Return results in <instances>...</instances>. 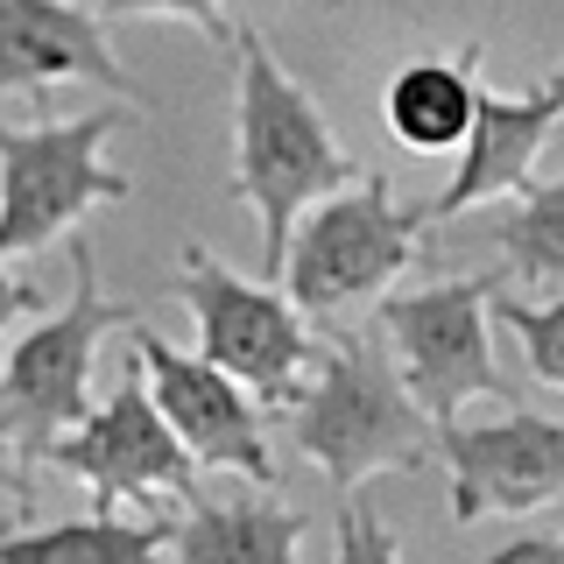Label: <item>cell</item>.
<instances>
[{
	"instance_id": "1",
	"label": "cell",
	"mask_w": 564,
	"mask_h": 564,
	"mask_svg": "<svg viewBox=\"0 0 564 564\" xmlns=\"http://www.w3.org/2000/svg\"><path fill=\"white\" fill-rule=\"evenodd\" d=\"M240 50V106H234V198L261 219V275H282V247L304 205L360 184L367 163L339 149L317 99L282 70L261 29H234Z\"/></svg>"
},
{
	"instance_id": "2",
	"label": "cell",
	"mask_w": 564,
	"mask_h": 564,
	"mask_svg": "<svg viewBox=\"0 0 564 564\" xmlns=\"http://www.w3.org/2000/svg\"><path fill=\"white\" fill-rule=\"evenodd\" d=\"M290 445L352 494L375 473H416L437 452V423L410 402L381 332H339V346L317 352L290 402Z\"/></svg>"
},
{
	"instance_id": "3",
	"label": "cell",
	"mask_w": 564,
	"mask_h": 564,
	"mask_svg": "<svg viewBox=\"0 0 564 564\" xmlns=\"http://www.w3.org/2000/svg\"><path fill=\"white\" fill-rule=\"evenodd\" d=\"M113 325H134V311L106 304L93 240L70 234V304L35 317V332L14 339L8 360H0V445L22 466H43L70 423H85V410H93V360Z\"/></svg>"
},
{
	"instance_id": "4",
	"label": "cell",
	"mask_w": 564,
	"mask_h": 564,
	"mask_svg": "<svg viewBox=\"0 0 564 564\" xmlns=\"http://www.w3.org/2000/svg\"><path fill=\"white\" fill-rule=\"evenodd\" d=\"M423 226H431L423 205H395L388 170L367 163L360 184L304 205V219L290 226L275 282H290V304L304 317H332L346 304H367V296H381L402 269H416Z\"/></svg>"
},
{
	"instance_id": "5",
	"label": "cell",
	"mask_w": 564,
	"mask_h": 564,
	"mask_svg": "<svg viewBox=\"0 0 564 564\" xmlns=\"http://www.w3.org/2000/svg\"><path fill=\"white\" fill-rule=\"evenodd\" d=\"M501 290V275H458V282H431L410 296H381L375 332L395 360L410 402L431 423H452L466 402H516L501 360L487 339V304Z\"/></svg>"
},
{
	"instance_id": "6",
	"label": "cell",
	"mask_w": 564,
	"mask_h": 564,
	"mask_svg": "<svg viewBox=\"0 0 564 564\" xmlns=\"http://www.w3.org/2000/svg\"><path fill=\"white\" fill-rule=\"evenodd\" d=\"M134 128L128 106H99L78 120H43V128H0V261L35 254L85 219L93 205H120L128 176L106 170V134Z\"/></svg>"
},
{
	"instance_id": "7",
	"label": "cell",
	"mask_w": 564,
	"mask_h": 564,
	"mask_svg": "<svg viewBox=\"0 0 564 564\" xmlns=\"http://www.w3.org/2000/svg\"><path fill=\"white\" fill-rule=\"evenodd\" d=\"M170 290L198 317L205 360L219 367V375H234L261 410H290L304 375H311V360H317V339H311L304 311L290 304V290H275L269 275L261 282L234 275L219 254H205V247H184Z\"/></svg>"
},
{
	"instance_id": "8",
	"label": "cell",
	"mask_w": 564,
	"mask_h": 564,
	"mask_svg": "<svg viewBox=\"0 0 564 564\" xmlns=\"http://www.w3.org/2000/svg\"><path fill=\"white\" fill-rule=\"evenodd\" d=\"M50 458L93 487L99 516L149 508V501H163V494H176V501L198 494V458L176 445V431L163 423V410L149 402V381H141L134 360H128V375H120L113 395L93 402L85 423H70V431L57 437Z\"/></svg>"
},
{
	"instance_id": "9",
	"label": "cell",
	"mask_w": 564,
	"mask_h": 564,
	"mask_svg": "<svg viewBox=\"0 0 564 564\" xmlns=\"http://www.w3.org/2000/svg\"><path fill=\"white\" fill-rule=\"evenodd\" d=\"M128 360L141 367L149 402L163 410L176 445L198 458V466L240 473V480H254V487L275 480V445H269V423H261V402L247 395L234 375H219L205 352H176L170 339H155V332H141V325L128 339Z\"/></svg>"
},
{
	"instance_id": "10",
	"label": "cell",
	"mask_w": 564,
	"mask_h": 564,
	"mask_svg": "<svg viewBox=\"0 0 564 564\" xmlns=\"http://www.w3.org/2000/svg\"><path fill=\"white\" fill-rule=\"evenodd\" d=\"M437 452L452 466V522L473 529L487 516H536L564 501V416H536L508 402L494 423H437Z\"/></svg>"
},
{
	"instance_id": "11",
	"label": "cell",
	"mask_w": 564,
	"mask_h": 564,
	"mask_svg": "<svg viewBox=\"0 0 564 564\" xmlns=\"http://www.w3.org/2000/svg\"><path fill=\"white\" fill-rule=\"evenodd\" d=\"M564 120V85H536V93H494L480 78L473 99V128L458 141V170L452 184L423 205V219H466L494 198H516L536 170V149L551 141V128Z\"/></svg>"
},
{
	"instance_id": "12",
	"label": "cell",
	"mask_w": 564,
	"mask_h": 564,
	"mask_svg": "<svg viewBox=\"0 0 564 564\" xmlns=\"http://www.w3.org/2000/svg\"><path fill=\"white\" fill-rule=\"evenodd\" d=\"M106 85V93L134 99V78L113 64L106 50V29L93 8L78 0H0V93H22V99H43L50 85Z\"/></svg>"
},
{
	"instance_id": "13",
	"label": "cell",
	"mask_w": 564,
	"mask_h": 564,
	"mask_svg": "<svg viewBox=\"0 0 564 564\" xmlns=\"http://www.w3.org/2000/svg\"><path fill=\"white\" fill-rule=\"evenodd\" d=\"M480 43H466L458 57H445V50H423V57L395 64L381 85V128L388 141H402V149L416 155H445L466 141L473 128V99H480Z\"/></svg>"
},
{
	"instance_id": "14",
	"label": "cell",
	"mask_w": 564,
	"mask_h": 564,
	"mask_svg": "<svg viewBox=\"0 0 564 564\" xmlns=\"http://www.w3.org/2000/svg\"><path fill=\"white\" fill-rule=\"evenodd\" d=\"M304 516L269 501V494H191L184 522L170 529V564H296Z\"/></svg>"
},
{
	"instance_id": "15",
	"label": "cell",
	"mask_w": 564,
	"mask_h": 564,
	"mask_svg": "<svg viewBox=\"0 0 564 564\" xmlns=\"http://www.w3.org/2000/svg\"><path fill=\"white\" fill-rule=\"evenodd\" d=\"M170 516H78L50 529H0V564H163Z\"/></svg>"
},
{
	"instance_id": "16",
	"label": "cell",
	"mask_w": 564,
	"mask_h": 564,
	"mask_svg": "<svg viewBox=\"0 0 564 564\" xmlns=\"http://www.w3.org/2000/svg\"><path fill=\"white\" fill-rule=\"evenodd\" d=\"M516 212L487 226V240L501 247V282H522L536 296H564V176L557 184H529L516 191Z\"/></svg>"
},
{
	"instance_id": "17",
	"label": "cell",
	"mask_w": 564,
	"mask_h": 564,
	"mask_svg": "<svg viewBox=\"0 0 564 564\" xmlns=\"http://www.w3.org/2000/svg\"><path fill=\"white\" fill-rule=\"evenodd\" d=\"M487 317H501V325L522 339V360H529V375H536V381H551V388H564V296L522 304V296H501V290H494Z\"/></svg>"
},
{
	"instance_id": "18",
	"label": "cell",
	"mask_w": 564,
	"mask_h": 564,
	"mask_svg": "<svg viewBox=\"0 0 564 564\" xmlns=\"http://www.w3.org/2000/svg\"><path fill=\"white\" fill-rule=\"evenodd\" d=\"M332 564H402L395 551V529L375 516V501H360V494H339V551Z\"/></svg>"
},
{
	"instance_id": "19",
	"label": "cell",
	"mask_w": 564,
	"mask_h": 564,
	"mask_svg": "<svg viewBox=\"0 0 564 564\" xmlns=\"http://www.w3.org/2000/svg\"><path fill=\"white\" fill-rule=\"evenodd\" d=\"M78 8H93L99 22H113V14H176V22L205 29L219 50L234 43V22H226V8H219V0H78Z\"/></svg>"
},
{
	"instance_id": "20",
	"label": "cell",
	"mask_w": 564,
	"mask_h": 564,
	"mask_svg": "<svg viewBox=\"0 0 564 564\" xmlns=\"http://www.w3.org/2000/svg\"><path fill=\"white\" fill-rule=\"evenodd\" d=\"M480 564H564V536H508Z\"/></svg>"
},
{
	"instance_id": "21",
	"label": "cell",
	"mask_w": 564,
	"mask_h": 564,
	"mask_svg": "<svg viewBox=\"0 0 564 564\" xmlns=\"http://www.w3.org/2000/svg\"><path fill=\"white\" fill-rule=\"evenodd\" d=\"M14 317H43V290H35V282H22V275H8V269H0V332H8Z\"/></svg>"
},
{
	"instance_id": "22",
	"label": "cell",
	"mask_w": 564,
	"mask_h": 564,
	"mask_svg": "<svg viewBox=\"0 0 564 564\" xmlns=\"http://www.w3.org/2000/svg\"><path fill=\"white\" fill-rule=\"evenodd\" d=\"M0 487H8V494H22V501H29V473H22V466H8V458H0Z\"/></svg>"
},
{
	"instance_id": "23",
	"label": "cell",
	"mask_w": 564,
	"mask_h": 564,
	"mask_svg": "<svg viewBox=\"0 0 564 564\" xmlns=\"http://www.w3.org/2000/svg\"><path fill=\"white\" fill-rule=\"evenodd\" d=\"M551 85H564V70H557V78H551Z\"/></svg>"
}]
</instances>
